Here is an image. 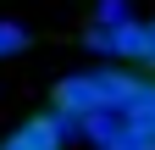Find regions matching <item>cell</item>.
Masks as SVG:
<instances>
[{"label":"cell","mask_w":155,"mask_h":150,"mask_svg":"<svg viewBox=\"0 0 155 150\" xmlns=\"http://www.w3.org/2000/svg\"><path fill=\"white\" fill-rule=\"evenodd\" d=\"M0 150H33V145H28V134H22V128H17V134H11L6 145H0Z\"/></svg>","instance_id":"cell-5"},{"label":"cell","mask_w":155,"mask_h":150,"mask_svg":"<svg viewBox=\"0 0 155 150\" xmlns=\"http://www.w3.org/2000/svg\"><path fill=\"white\" fill-rule=\"evenodd\" d=\"M55 111H67V117H89V111H116L111 95H105V84H100V72H78V78H61L55 84Z\"/></svg>","instance_id":"cell-1"},{"label":"cell","mask_w":155,"mask_h":150,"mask_svg":"<svg viewBox=\"0 0 155 150\" xmlns=\"http://www.w3.org/2000/svg\"><path fill=\"white\" fill-rule=\"evenodd\" d=\"M144 28H150V56H144V67L155 72V22H144Z\"/></svg>","instance_id":"cell-6"},{"label":"cell","mask_w":155,"mask_h":150,"mask_svg":"<svg viewBox=\"0 0 155 150\" xmlns=\"http://www.w3.org/2000/svg\"><path fill=\"white\" fill-rule=\"evenodd\" d=\"M33 45V33L22 22H0V56H17V50H28Z\"/></svg>","instance_id":"cell-3"},{"label":"cell","mask_w":155,"mask_h":150,"mask_svg":"<svg viewBox=\"0 0 155 150\" xmlns=\"http://www.w3.org/2000/svg\"><path fill=\"white\" fill-rule=\"evenodd\" d=\"M111 56H127V61H144L150 56V28L122 17V22H111Z\"/></svg>","instance_id":"cell-2"},{"label":"cell","mask_w":155,"mask_h":150,"mask_svg":"<svg viewBox=\"0 0 155 150\" xmlns=\"http://www.w3.org/2000/svg\"><path fill=\"white\" fill-rule=\"evenodd\" d=\"M111 22H122V0H100V28H111Z\"/></svg>","instance_id":"cell-4"}]
</instances>
